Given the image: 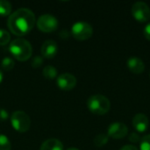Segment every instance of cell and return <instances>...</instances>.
<instances>
[{
  "instance_id": "obj_1",
  "label": "cell",
  "mask_w": 150,
  "mask_h": 150,
  "mask_svg": "<svg viewBox=\"0 0 150 150\" xmlns=\"http://www.w3.org/2000/svg\"><path fill=\"white\" fill-rule=\"evenodd\" d=\"M36 22L34 13L27 8H20L9 16L7 26L17 36H24L30 33Z\"/></svg>"
},
{
  "instance_id": "obj_2",
  "label": "cell",
  "mask_w": 150,
  "mask_h": 150,
  "mask_svg": "<svg viewBox=\"0 0 150 150\" xmlns=\"http://www.w3.org/2000/svg\"><path fill=\"white\" fill-rule=\"evenodd\" d=\"M9 50L15 59L20 62L27 61L33 54V48L30 42L25 39H15L10 43Z\"/></svg>"
},
{
  "instance_id": "obj_3",
  "label": "cell",
  "mask_w": 150,
  "mask_h": 150,
  "mask_svg": "<svg viewBox=\"0 0 150 150\" xmlns=\"http://www.w3.org/2000/svg\"><path fill=\"white\" fill-rule=\"evenodd\" d=\"M87 107L91 112L96 115H105L111 109L110 100L103 95H93L87 100Z\"/></svg>"
},
{
  "instance_id": "obj_4",
  "label": "cell",
  "mask_w": 150,
  "mask_h": 150,
  "mask_svg": "<svg viewBox=\"0 0 150 150\" xmlns=\"http://www.w3.org/2000/svg\"><path fill=\"white\" fill-rule=\"evenodd\" d=\"M11 123L12 127L18 133H25L30 128L31 120L25 112L16 111L11 116Z\"/></svg>"
},
{
  "instance_id": "obj_5",
  "label": "cell",
  "mask_w": 150,
  "mask_h": 150,
  "mask_svg": "<svg viewBox=\"0 0 150 150\" xmlns=\"http://www.w3.org/2000/svg\"><path fill=\"white\" fill-rule=\"evenodd\" d=\"M71 34L77 40H86L92 36L93 28L87 22L78 21L72 25Z\"/></svg>"
},
{
  "instance_id": "obj_6",
  "label": "cell",
  "mask_w": 150,
  "mask_h": 150,
  "mask_svg": "<svg viewBox=\"0 0 150 150\" xmlns=\"http://www.w3.org/2000/svg\"><path fill=\"white\" fill-rule=\"evenodd\" d=\"M39 30L44 33H52L58 27L57 18L51 14H43L36 21Z\"/></svg>"
},
{
  "instance_id": "obj_7",
  "label": "cell",
  "mask_w": 150,
  "mask_h": 150,
  "mask_svg": "<svg viewBox=\"0 0 150 150\" xmlns=\"http://www.w3.org/2000/svg\"><path fill=\"white\" fill-rule=\"evenodd\" d=\"M132 14L135 20L145 23L150 19L149 6L144 2H136L132 6Z\"/></svg>"
},
{
  "instance_id": "obj_8",
  "label": "cell",
  "mask_w": 150,
  "mask_h": 150,
  "mask_svg": "<svg viewBox=\"0 0 150 150\" xmlns=\"http://www.w3.org/2000/svg\"><path fill=\"white\" fill-rule=\"evenodd\" d=\"M128 134V128L126 124L115 122L111 124L107 129V135L114 140H120Z\"/></svg>"
},
{
  "instance_id": "obj_9",
  "label": "cell",
  "mask_w": 150,
  "mask_h": 150,
  "mask_svg": "<svg viewBox=\"0 0 150 150\" xmlns=\"http://www.w3.org/2000/svg\"><path fill=\"white\" fill-rule=\"evenodd\" d=\"M76 78L75 76L69 73H64L60 75L56 79V83L58 87L62 91H71L76 85Z\"/></svg>"
},
{
  "instance_id": "obj_10",
  "label": "cell",
  "mask_w": 150,
  "mask_h": 150,
  "mask_svg": "<svg viewBox=\"0 0 150 150\" xmlns=\"http://www.w3.org/2000/svg\"><path fill=\"white\" fill-rule=\"evenodd\" d=\"M149 126V118L144 113H137L133 119V127L138 133H144Z\"/></svg>"
},
{
  "instance_id": "obj_11",
  "label": "cell",
  "mask_w": 150,
  "mask_h": 150,
  "mask_svg": "<svg viewBox=\"0 0 150 150\" xmlns=\"http://www.w3.org/2000/svg\"><path fill=\"white\" fill-rule=\"evenodd\" d=\"M57 50H58V46L56 42L53 40H47L42 44L40 51L43 57L47 59H52L56 55Z\"/></svg>"
},
{
  "instance_id": "obj_12",
  "label": "cell",
  "mask_w": 150,
  "mask_h": 150,
  "mask_svg": "<svg viewBox=\"0 0 150 150\" xmlns=\"http://www.w3.org/2000/svg\"><path fill=\"white\" fill-rule=\"evenodd\" d=\"M127 65L128 69L134 74H142L145 70V64L143 61L135 56L130 57L127 62Z\"/></svg>"
},
{
  "instance_id": "obj_13",
  "label": "cell",
  "mask_w": 150,
  "mask_h": 150,
  "mask_svg": "<svg viewBox=\"0 0 150 150\" xmlns=\"http://www.w3.org/2000/svg\"><path fill=\"white\" fill-rule=\"evenodd\" d=\"M40 150H63V144L58 139H48L41 144Z\"/></svg>"
},
{
  "instance_id": "obj_14",
  "label": "cell",
  "mask_w": 150,
  "mask_h": 150,
  "mask_svg": "<svg viewBox=\"0 0 150 150\" xmlns=\"http://www.w3.org/2000/svg\"><path fill=\"white\" fill-rule=\"evenodd\" d=\"M42 74H43L45 78L52 80V79H54L57 76V69L53 66L47 65L43 69Z\"/></svg>"
},
{
  "instance_id": "obj_15",
  "label": "cell",
  "mask_w": 150,
  "mask_h": 150,
  "mask_svg": "<svg viewBox=\"0 0 150 150\" xmlns=\"http://www.w3.org/2000/svg\"><path fill=\"white\" fill-rule=\"evenodd\" d=\"M11 12V4L6 0H0V16H10Z\"/></svg>"
},
{
  "instance_id": "obj_16",
  "label": "cell",
  "mask_w": 150,
  "mask_h": 150,
  "mask_svg": "<svg viewBox=\"0 0 150 150\" xmlns=\"http://www.w3.org/2000/svg\"><path fill=\"white\" fill-rule=\"evenodd\" d=\"M109 141V136L107 134H98L95 138H94V145L97 148H101L104 147Z\"/></svg>"
},
{
  "instance_id": "obj_17",
  "label": "cell",
  "mask_w": 150,
  "mask_h": 150,
  "mask_svg": "<svg viewBox=\"0 0 150 150\" xmlns=\"http://www.w3.org/2000/svg\"><path fill=\"white\" fill-rule=\"evenodd\" d=\"M14 61L12 60V58L11 57H4L2 62H1V66H2V69L6 70V71H9V70H11L14 67Z\"/></svg>"
},
{
  "instance_id": "obj_18",
  "label": "cell",
  "mask_w": 150,
  "mask_h": 150,
  "mask_svg": "<svg viewBox=\"0 0 150 150\" xmlns=\"http://www.w3.org/2000/svg\"><path fill=\"white\" fill-rule=\"evenodd\" d=\"M11 145L7 136L0 134V150H11Z\"/></svg>"
},
{
  "instance_id": "obj_19",
  "label": "cell",
  "mask_w": 150,
  "mask_h": 150,
  "mask_svg": "<svg viewBox=\"0 0 150 150\" xmlns=\"http://www.w3.org/2000/svg\"><path fill=\"white\" fill-rule=\"evenodd\" d=\"M11 40L10 33L4 29H0V46H4L8 44Z\"/></svg>"
},
{
  "instance_id": "obj_20",
  "label": "cell",
  "mask_w": 150,
  "mask_h": 150,
  "mask_svg": "<svg viewBox=\"0 0 150 150\" xmlns=\"http://www.w3.org/2000/svg\"><path fill=\"white\" fill-rule=\"evenodd\" d=\"M141 150H150V134H147L142 138L140 142Z\"/></svg>"
},
{
  "instance_id": "obj_21",
  "label": "cell",
  "mask_w": 150,
  "mask_h": 150,
  "mask_svg": "<svg viewBox=\"0 0 150 150\" xmlns=\"http://www.w3.org/2000/svg\"><path fill=\"white\" fill-rule=\"evenodd\" d=\"M42 63H43V58L40 55H36L35 57H33V59L32 61L33 68H39L41 66Z\"/></svg>"
},
{
  "instance_id": "obj_22",
  "label": "cell",
  "mask_w": 150,
  "mask_h": 150,
  "mask_svg": "<svg viewBox=\"0 0 150 150\" xmlns=\"http://www.w3.org/2000/svg\"><path fill=\"white\" fill-rule=\"evenodd\" d=\"M128 140L133 143H138V142H141L142 138L137 133H131L128 137Z\"/></svg>"
},
{
  "instance_id": "obj_23",
  "label": "cell",
  "mask_w": 150,
  "mask_h": 150,
  "mask_svg": "<svg viewBox=\"0 0 150 150\" xmlns=\"http://www.w3.org/2000/svg\"><path fill=\"white\" fill-rule=\"evenodd\" d=\"M8 117H9L8 112L4 109H0V120L4 121L8 119Z\"/></svg>"
},
{
  "instance_id": "obj_24",
  "label": "cell",
  "mask_w": 150,
  "mask_h": 150,
  "mask_svg": "<svg viewBox=\"0 0 150 150\" xmlns=\"http://www.w3.org/2000/svg\"><path fill=\"white\" fill-rule=\"evenodd\" d=\"M143 34L148 40H150V22L149 24H147V25L145 26L143 30Z\"/></svg>"
},
{
  "instance_id": "obj_25",
  "label": "cell",
  "mask_w": 150,
  "mask_h": 150,
  "mask_svg": "<svg viewBox=\"0 0 150 150\" xmlns=\"http://www.w3.org/2000/svg\"><path fill=\"white\" fill-rule=\"evenodd\" d=\"M120 150H139L135 146L133 145H126L124 147H122Z\"/></svg>"
},
{
  "instance_id": "obj_26",
  "label": "cell",
  "mask_w": 150,
  "mask_h": 150,
  "mask_svg": "<svg viewBox=\"0 0 150 150\" xmlns=\"http://www.w3.org/2000/svg\"><path fill=\"white\" fill-rule=\"evenodd\" d=\"M3 77H4V76H3V72L0 70V83H2V81H3Z\"/></svg>"
},
{
  "instance_id": "obj_27",
  "label": "cell",
  "mask_w": 150,
  "mask_h": 150,
  "mask_svg": "<svg viewBox=\"0 0 150 150\" xmlns=\"http://www.w3.org/2000/svg\"><path fill=\"white\" fill-rule=\"evenodd\" d=\"M66 150H79V149H77L76 148H69V149H66Z\"/></svg>"
}]
</instances>
